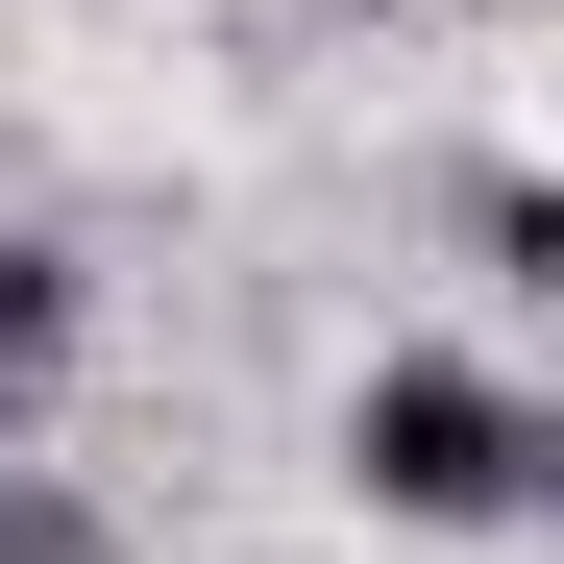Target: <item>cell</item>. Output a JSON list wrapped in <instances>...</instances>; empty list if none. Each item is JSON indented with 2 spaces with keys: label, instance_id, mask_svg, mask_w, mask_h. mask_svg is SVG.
Returning <instances> with one entry per match:
<instances>
[{
  "label": "cell",
  "instance_id": "cell-1",
  "mask_svg": "<svg viewBox=\"0 0 564 564\" xmlns=\"http://www.w3.org/2000/svg\"><path fill=\"white\" fill-rule=\"evenodd\" d=\"M344 466H368V516L491 540V516H540V491H564V417H540V393H491L466 344H393V368L344 393Z\"/></svg>",
  "mask_w": 564,
  "mask_h": 564
},
{
  "label": "cell",
  "instance_id": "cell-3",
  "mask_svg": "<svg viewBox=\"0 0 564 564\" xmlns=\"http://www.w3.org/2000/svg\"><path fill=\"white\" fill-rule=\"evenodd\" d=\"M50 368H74V246H0V442L50 417Z\"/></svg>",
  "mask_w": 564,
  "mask_h": 564
},
{
  "label": "cell",
  "instance_id": "cell-4",
  "mask_svg": "<svg viewBox=\"0 0 564 564\" xmlns=\"http://www.w3.org/2000/svg\"><path fill=\"white\" fill-rule=\"evenodd\" d=\"M0 564H123V516H99V491H50V466H0Z\"/></svg>",
  "mask_w": 564,
  "mask_h": 564
},
{
  "label": "cell",
  "instance_id": "cell-2",
  "mask_svg": "<svg viewBox=\"0 0 564 564\" xmlns=\"http://www.w3.org/2000/svg\"><path fill=\"white\" fill-rule=\"evenodd\" d=\"M442 221H466V270H491V295H564V172L466 148V172H442Z\"/></svg>",
  "mask_w": 564,
  "mask_h": 564
},
{
  "label": "cell",
  "instance_id": "cell-5",
  "mask_svg": "<svg viewBox=\"0 0 564 564\" xmlns=\"http://www.w3.org/2000/svg\"><path fill=\"white\" fill-rule=\"evenodd\" d=\"M344 25H442V0H344Z\"/></svg>",
  "mask_w": 564,
  "mask_h": 564
}]
</instances>
